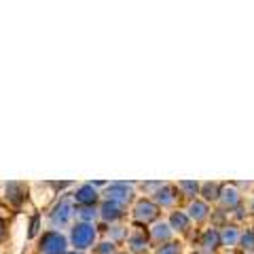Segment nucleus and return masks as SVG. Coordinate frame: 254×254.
<instances>
[{
	"instance_id": "8",
	"label": "nucleus",
	"mask_w": 254,
	"mask_h": 254,
	"mask_svg": "<svg viewBox=\"0 0 254 254\" xmlns=\"http://www.w3.org/2000/svg\"><path fill=\"white\" fill-rule=\"evenodd\" d=\"M148 240H150V244H155V248H157V246H161V244L172 242L174 240V231H172L170 222L157 220L155 225H150V229H148Z\"/></svg>"
},
{
	"instance_id": "15",
	"label": "nucleus",
	"mask_w": 254,
	"mask_h": 254,
	"mask_svg": "<svg viewBox=\"0 0 254 254\" xmlns=\"http://www.w3.org/2000/svg\"><path fill=\"white\" fill-rule=\"evenodd\" d=\"M28 197V187L23 182H9L6 185V199L13 205H21Z\"/></svg>"
},
{
	"instance_id": "10",
	"label": "nucleus",
	"mask_w": 254,
	"mask_h": 254,
	"mask_svg": "<svg viewBox=\"0 0 254 254\" xmlns=\"http://www.w3.org/2000/svg\"><path fill=\"white\" fill-rule=\"evenodd\" d=\"M100 201H102V195L98 193V189H95L91 182L81 185L74 193V203L76 205H98Z\"/></svg>"
},
{
	"instance_id": "14",
	"label": "nucleus",
	"mask_w": 254,
	"mask_h": 254,
	"mask_svg": "<svg viewBox=\"0 0 254 254\" xmlns=\"http://www.w3.org/2000/svg\"><path fill=\"white\" fill-rule=\"evenodd\" d=\"M190 218L187 216V212H182V210H174L170 214V227H172V231L174 233H180V235H189L190 233Z\"/></svg>"
},
{
	"instance_id": "11",
	"label": "nucleus",
	"mask_w": 254,
	"mask_h": 254,
	"mask_svg": "<svg viewBox=\"0 0 254 254\" xmlns=\"http://www.w3.org/2000/svg\"><path fill=\"white\" fill-rule=\"evenodd\" d=\"M98 212H100V218L104 220V222H117V220H121L125 216V212L127 208H123V205H119V203H113V201H106V199H102L98 203Z\"/></svg>"
},
{
	"instance_id": "21",
	"label": "nucleus",
	"mask_w": 254,
	"mask_h": 254,
	"mask_svg": "<svg viewBox=\"0 0 254 254\" xmlns=\"http://www.w3.org/2000/svg\"><path fill=\"white\" fill-rule=\"evenodd\" d=\"M155 254H182V242L172 240V242H168V244L157 246Z\"/></svg>"
},
{
	"instance_id": "7",
	"label": "nucleus",
	"mask_w": 254,
	"mask_h": 254,
	"mask_svg": "<svg viewBox=\"0 0 254 254\" xmlns=\"http://www.w3.org/2000/svg\"><path fill=\"white\" fill-rule=\"evenodd\" d=\"M153 201L159 205V208H174L176 205V201H178V189H176V185H168V182H163L161 187L157 189V193L153 195Z\"/></svg>"
},
{
	"instance_id": "4",
	"label": "nucleus",
	"mask_w": 254,
	"mask_h": 254,
	"mask_svg": "<svg viewBox=\"0 0 254 254\" xmlns=\"http://www.w3.org/2000/svg\"><path fill=\"white\" fill-rule=\"evenodd\" d=\"M68 237L62 231H47L38 240V250L41 254H68Z\"/></svg>"
},
{
	"instance_id": "6",
	"label": "nucleus",
	"mask_w": 254,
	"mask_h": 254,
	"mask_svg": "<svg viewBox=\"0 0 254 254\" xmlns=\"http://www.w3.org/2000/svg\"><path fill=\"white\" fill-rule=\"evenodd\" d=\"M74 208L76 205L72 203V199H70V197H64V199L53 208V212L49 214L51 225L53 227H68L74 218Z\"/></svg>"
},
{
	"instance_id": "29",
	"label": "nucleus",
	"mask_w": 254,
	"mask_h": 254,
	"mask_svg": "<svg viewBox=\"0 0 254 254\" xmlns=\"http://www.w3.org/2000/svg\"><path fill=\"white\" fill-rule=\"evenodd\" d=\"M227 254H235V252H227Z\"/></svg>"
},
{
	"instance_id": "16",
	"label": "nucleus",
	"mask_w": 254,
	"mask_h": 254,
	"mask_svg": "<svg viewBox=\"0 0 254 254\" xmlns=\"http://www.w3.org/2000/svg\"><path fill=\"white\" fill-rule=\"evenodd\" d=\"M74 218H76V222H89V225H95V220L100 218L98 205H76Z\"/></svg>"
},
{
	"instance_id": "28",
	"label": "nucleus",
	"mask_w": 254,
	"mask_h": 254,
	"mask_svg": "<svg viewBox=\"0 0 254 254\" xmlns=\"http://www.w3.org/2000/svg\"><path fill=\"white\" fill-rule=\"evenodd\" d=\"M117 254H127V252H117Z\"/></svg>"
},
{
	"instance_id": "17",
	"label": "nucleus",
	"mask_w": 254,
	"mask_h": 254,
	"mask_svg": "<svg viewBox=\"0 0 254 254\" xmlns=\"http://www.w3.org/2000/svg\"><path fill=\"white\" fill-rule=\"evenodd\" d=\"M176 189L180 190L182 197H187V199H197L199 197V190H201V182H195V180H178L176 182Z\"/></svg>"
},
{
	"instance_id": "27",
	"label": "nucleus",
	"mask_w": 254,
	"mask_h": 254,
	"mask_svg": "<svg viewBox=\"0 0 254 254\" xmlns=\"http://www.w3.org/2000/svg\"><path fill=\"white\" fill-rule=\"evenodd\" d=\"M68 254H85V252H76V250H72V252H68Z\"/></svg>"
},
{
	"instance_id": "25",
	"label": "nucleus",
	"mask_w": 254,
	"mask_h": 254,
	"mask_svg": "<svg viewBox=\"0 0 254 254\" xmlns=\"http://www.w3.org/2000/svg\"><path fill=\"white\" fill-rule=\"evenodd\" d=\"M36 229H38V216L34 218V222H32V229H30V235H36Z\"/></svg>"
},
{
	"instance_id": "18",
	"label": "nucleus",
	"mask_w": 254,
	"mask_h": 254,
	"mask_svg": "<svg viewBox=\"0 0 254 254\" xmlns=\"http://www.w3.org/2000/svg\"><path fill=\"white\" fill-rule=\"evenodd\" d=\"M199 246L205 252H214L216 248H220V237H218V229H205L203 235H201V242Z\"/></svg>"
},
{
	"instance_id": "22",
	"label": "nucleus",
	"mask_w": 254,
	"mask_h": 254,
	"mask_svg": "<svg viewBox=\"0 0 254 254\" xmlns=\"http://www.w3.org/2000/svg\"><path fill=\"white\" fill-rule=\"evenodd\" d=\"M117 252H119L117 244H113V242H102L95 246V254H117Z\"/></svg>"
},
{
	"instance_id": "20",
	"label": "nucleus",
	"mask_w": 254,
	"mask_h": 254,
	"mask_svg": "<svg viewBox=\"0 0 254 254\" xmlns=\"http://www.w3.org/2000/svg\"><path fill=\"white\" fill-rule=\"evenodd\" d=\"M237 248H240L242 252H246V254H254V229H246V231H242Z\"/></svg>"
},
{
	"instance_id": "5",
	"label": "nucleus",
	"mask_w": 254,
	"mask_h": 254,
	"mask_svg": "<svg viewBox=\"0 0 254 254\" xmlns=\"http://www.w3.org/2000/svg\"><path fill=\"white\" fill-rule=\"evenodd\" d=\"M216 203L220 205L222 212L233 214V210H237V208H242V205H244V195H242V190L237 189L235 185H222Z\"/></svg>"
},
{
	"instance_id": "12",
	"label": "nucleus",
	"mask_w": 254,
	"mask_h": 254,
	"mask_svg": "<svg viewBox=\"0 0 254 254\" xmlns=\"http://www.w3.org/2000/svg\"><path fill=\"white\" fill-rule=\"evenodd\" d=\"M187 216L190 218V222H195V225H203L205 220L210 218V203H205L203 199H193L189 205H187Z\"/></svg>"
},
{
	"instance_id": "19",
	"label": "nucleus",
	"mask_w": 254,
	"mask_h": 254,
	"mask_svg": "<svg viewBox=\"0 0 254 254\" xmlns=\"http://www.w3.org/2000/svg\"><path fill=\"white\" fill-rule=\"evenodd\" d=\"M220 182H201V190H199V195H201V199L205 203H216L218 201V195H220Z\"/></svg>"
},
{
	"instance_id": "9",
	"label": "nucleus",
	"mask_w": 254,
	"mask_h": 254,
	"mask_svg": "<svg viewBox=\"0 0 254 254\" xmlns=\"http://www.w3.org/2000/svg\"><path fill=\"white\" fill-rule=\"evenodd\" d=\"M218 237H220V246L227 250H233L237 248V244H240V237H242V231L240 227L233 225V222H227V225H222L218 229Z\"/></svg>"
},
{
	"instance_id": "3",
	"label": "nucleus",
	"mask_w": 254,
	"mask_h": 254,
	"mask_svg": "<svg viewBox=\"0 0 254 254\" xmlns=\"http://www.w3.org/2000/svg\"><path fill=\"white\" fill-rule=\"evenodd\" d=\"M133 189H136V185H131V182L129 185H127V182H113V185H106V190L102 193V199L127 208V205H131L133 199H136V197H133L136 195Z\"/></svg>"
},
{
	"instance_id": "24",
	"label": "nucleus",
	"mask_w": 254,
	"mask_h": 254,
	"mask_svg": "<svg viewBox=\"0 0 254 254\" xmlns=\"http://www.w3.org/2000/svg\"><path fill=\"white\" fill-rule=\"evenodd\" d=\"M4 235H6V222L0 218V240H4Z\"/></svg>"
},
{
	"instance_id": "2",
	"label": "nucleus",
	"mask_w": 254,
	"mask_h": 254,
	"mask_svg": "<svg viewBox=\"0 0 254 254\" xmlns=\"http://www.w3.org/2000/svg\"><path fill=\"white\" fill-rule=\"evenodd\" d=\"M159 214H161V208H159L153 199H146V197H140V199H136L131 205V220L142 227L155 225L159 220Z\"/></svg>"
},
{
	"instance_id": "23",
	"label": "nucleus",
	"mask_w": 254,
	"mask_h": 254,
	"mask_svg": "<svg viewBox=\"0 0 254 254\" xmlns=\"http://www.w3.org/2000/svg\"><path fill=\"white\" fill-rule=\"evenodd\" d=\"M161 185H163V182H142L140 189H142V190H148L150 195H155V193H157V189L161 187Z\"/></svg>"
},
{
	"instance_id": "1",
	"label": "nucleus",
	"mask_w": 254,
	"mask_h": 254,
	"mask_svg": "<svg viewBox=\"0 0 254 254\" xmlns=\"http://www.w3.org/2000/svg\"><path fill=\"white\" fill-rule=\"evenodd\" d=\"M95 240H98V229L95 225H89V222H74L70 227V246L76 252H85L89 250L91 246H95Z\"/></svg>"
},
{
	"instance_id": "26",
	"label": "nucleus",
	"mask_w": 254,
	"mask_h": 254,
	"mask_svg": "<svg viewBox=\"0 0 254 254\" xmlns=\"http://www.w3.org/2000/svg\"><path fill=\"white\" fill-rule=\"evenodd\" d=\"M246 205H248V212H250V214H254V197H250L248 203H246Z\"/></svg>"
},
{
	"instance_id": "13",
	"label": "nucleus",
	"mask_w": 254,
	"mask_h": 254,
	"mask_svg": "<svg viewBox=\"0 0 254 254\" xmlns=\"http://www.w3.org/2000/svg\"><path fill=\"white\" fill-rule=\"evenodd\" d=\"M148 244H150L148 231H144V229H133L129 233V237H127V246H129V250L133 254H144Z\"/></svg>"
}]
</instances>
